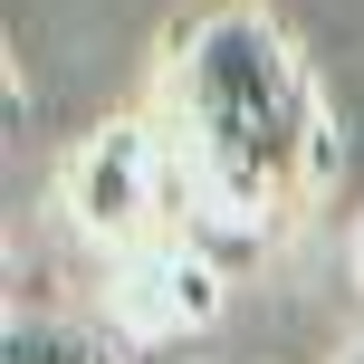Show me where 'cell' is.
I'll return each instance as SVG.
<instances>
[{"mask_svg": "<svg viewBox=\"0 0 364 364\" xmlns=\"http://www.w3.org/2000/svg\"><path fill=\"white\" fill-rule=\"evenodd\" d=\"M164 164L173 201H192L211 230L269 240L326 192L336 134L316 106L307 58L288 48L269 10L211 0L164 48Z\"/></svg>", "mask_w": 364, "mask_h": 364, "instance_id": "obj_1", "label": "cell"}, {"mask_svg": "<svg viewBox=\"0 0 364 364\" xmlns=\"http://www.w3.org/2000/svg\"><path fill=\"white\" fill-rule=\"evenodd\" d=\"M164 201H173V164L154 125H96V144L68 164V211L106 250H144Z\"/></svg>", "mask_w": 364, "mask_h": 364, "instance_id": "obj_2", "label": "cell"}, {"mask_svg": "<svg viewBox=\"0 0 364 364\" xmlns=\"http://www.w3.org/2000/svg\"><path fill=\"white\" fill-rule=\"evenodd\" d=\"M220 307V288H211V269H201L192 250H134V288H125V326L134 336H182V326H201V316Z\"/></svg>", "mask_w": 364, "mask_h": 364, "instance_id": "obj_3", "label": "cell"}, {"mask_svg": "<svg viewBox=\"0 0 364 364\" xmlns=\"http://www.w3.org/2000/svg\"><path fill=\"white\" fill-rule=\"evenodd\" d=\"M355 269H364V230H355Z\"/></svg>", "mask_w": 364, "mask_h": 364, "instance_id": "obj_4", "label": "cell"}, {"mask_svg": "<svg viewBox=\"0 0 364 364\" xmlns=\"http://www.w3.org/2000/svg\"><path fill=\"white\" fill-rule=\"evenodd\" d=\"M346 364H364V355H346Z\"/></svg>", "mask_w": 364, "mask_h": 364, "instance_id": "obj_5", "label": "cell"}]
</instances>
